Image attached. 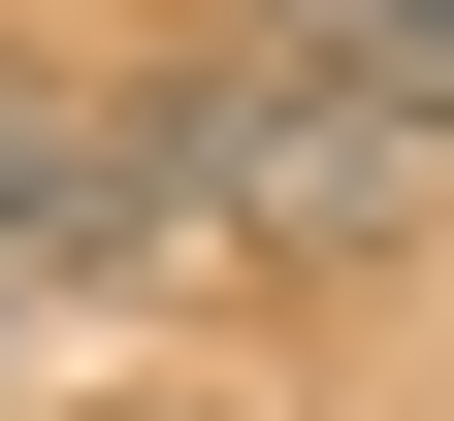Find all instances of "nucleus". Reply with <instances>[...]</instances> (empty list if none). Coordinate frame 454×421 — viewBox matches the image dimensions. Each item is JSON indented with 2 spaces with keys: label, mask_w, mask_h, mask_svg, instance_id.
Here are the masks:
<instances>
[{
  "label": "nucleus",
  "mask_w": 454,
  "mask_h": 421,
  "mask_svg": "<svg viewBox=\"0 0 454 421\" xmlns=\"http://www.w3.org/2000/svg\"><path fill=\"white\" fill-rule=\"evenodd\" d=\"M293 66H325V97H357V130H389V162H454V0H293Z\"/></svg>",
  "instance_id": "nucleus-3"
},
{
  "label": "nucleus",
  "mask_w": 454,
  "mask_h": 421,
  "mask_svg": "<svg viewBox=\"0 0 454 421\" xmlns=\"http://www.w3.org/2000/svg\"><path fill=\"white\" fill-rule=\"evenodd\" d=\"M130 260H162L130 130H98V97H0V292H130Z\"/></svg>",
  "instance_id": "nucleus-2"
},
{
  "label": "nucleus",
  "mask_w": 454,
  "mask_h": 421,
  "mask_svg": "<svg viewBox=\"0 0 454 421\" xmlns=\"http://www.w3.org/2000/svg\"><path fill=\"white\" fill-rule=\"evenodd\" d=\"M130 195H162V227H293V260H325V227H389V130L260 33V66H162V97H130Z\"/></svg>",
  "instance_id": "nucleus-1"
}]
</instances>
